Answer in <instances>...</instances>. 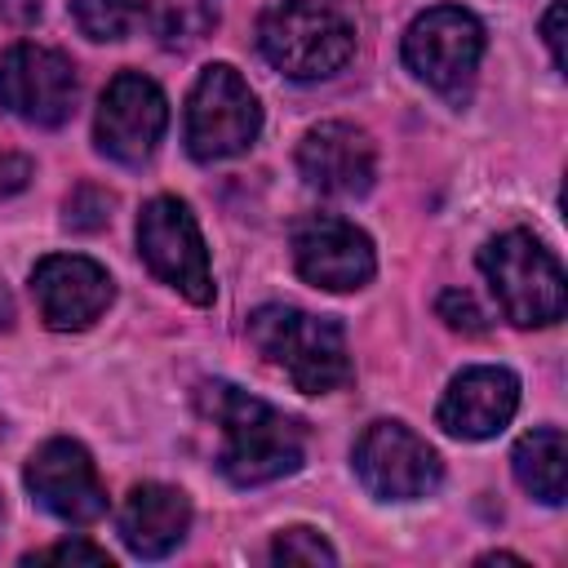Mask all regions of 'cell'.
Masks as SVG:
<instances>
[{
  "label": "cell",
  "instance_id": "cell-1",
  "mask_svg": "<svg viewBox=\"0 0 568 568\" xmlns=\"http://www.w3.org/2000/svg\"><path fill=\"white\" fill-rule=\"evenodd\" d=\"M195 408H200V417H209L222 430L217 470L240 488L284 479L306 462L302 426L293 417H284L280 408H271L266 399L240 390L235 382H222V377L200 382Z\"/></svg>",
  "mask_w": 568,
  "mask_h": 568
},
{
  "label": "cell",
  "instance_id": "cell-11",
  "mask_svg": "<svg viewBox=\"0 0 568 568\" xmlns=\"http://www.w3.org/2000/svg\"><path fill=\"white\" fill-rule=\"evenodd\" d=\"M293 266L306 284L328 288V293H351L364 288L377 271L373 240L333 213H311L293 226Z\"/></svg>",
  "mask_w": 568,
  "mask_h": 568
},
{
  "label": "cell",
  "instance_id": "cell-19",
  "mask_svg": "<svg viewBox=\"0 0 568 568\" xmlns=\"http://www.w3.org/2000/svg\"><path fill=\"white\" fill-rule=\"evenodd\" d=\"M71 18L89 40H124L142 18V0H71Z\"/></svg>",
  "mask_w": 568,
  "mask_h": 568
},
{
  "label": "cell",
  "instance_id": "cell-5",
  "mask_svg": "<svg viewBox=\"0 0 568 568\" xmlns=\"http://www.w3.org/2000/svg\"><path fill=\"white\" fill-rule=\"evenodd\" d=\"M262 106L248 80L231 62H213L200 71L186 98V151L204 164L231 160L257 142Z\"/></svg>",
  "mask_w": 568,
  "mask_h": 568
},
{
  "label": "cell",
  "instance_id": "cell-16",
  "mask_svg": "<svg viewBox=\"0 0 568 568\" xmlns=\"http://www.w3.org/2000/svg\"><path fill=\"white\" fill-rule=\"evenodd\" d=\"M191 528V497L173 484H138L120 506V541L138 559H164Z\"/></svg>",
  "mask_w": 568,
  "mask_h": 568
},
{
  "label": "cell",
  "instance_id": "cell-24",
  "mask_svg": "<svg viewBox=\"0 0 568 568\" xmlns=\"http://www.w3.org/2000/svg\"><path fill=\"white\" fill-rule=\"evenodd\" d=\"M31 173H36V169H31V160H27L22 151H0V200L27 191Z\"/></svg>",
  "mask_w": 568,
  "mask_h": 568
},
{
  "label": "cell",
  "instance_id": "cell-8",
  "mask_svg": "<svg viewBox=\"0 0 568 568\" xmlns=\"http://www.w3.org/2000/svg\"><path fill=\"white\" fill-rule=\"evenodd\" d=\"M355 475L382 501H417L439 488L444 462L413 426L373 422L355 444Z\"/></svg>",
  "mask_w": 568,
  "mask_h": 568
},
{
  "label": "cell",
  "instance_id": "cell-4",
  "mask_svg": "<svg viewBox=\"0 0 568 568\" xmlns=\"http://www.w3.org/2000/svg\"><path fill=\"white\" fill-rule=\"evenodd\" d=\"M479 271L515 328H546L568 306L559 257L532 231H506L479 248Z\"/></svg>",
  "mask_w": 568,
  "mask_h": 568
},
{
  "label": "cell",
  "instance_id": "cell-21",
  "mask_svg": "<svg viewBox=\"0 0 568 568\" xmlns=\"http://www.w3.org/2000/svg\"><path fill=\"white\" fill-rule=\"evenodd\" d=\"M435 311H439V320H444L448 328H457V333H466V337L488 333L484 311L475 306V297H470L466 288H444V293H439V302H435Z\"/></svg>",
  "mask_w": 568,
  "mask_h": 568
},
{
  "label": "cell",
  "instance_id": "cell-15",
  "mask_svg": "<svg viewBox=\"0 0 568 568\" xmlns=\"http://www.w3.org/2000/svg\"><path fill=\"white\" fill-rule=\"evenodd\" d=\"M515 408H519V377L497 364H475L448 382L435 422L457 439H493L497 430L510 426Z\"/></svg>",
  "mask_w": 568,
  "mask_h": 568
},
{
  "label": "cell",
  "instance_id": "cell-25",
  "mask_svg": "<svg viewBox=\"0 0 568 568\" xmlns=\"http://www.w3.org/2000/svg\"><path fill=\"white\" fill-rule=\"evenodd\" d=\"M564 0H550V9H546V18H541V40H546V49H550V62L564 71Z\"/></svg>",
  "mask_w": 568,
  "mask_h": 568
},
{
  "label": "cell",
  "instance_id": "cell-2",
  "mask_svg": "<svg viewBox=\"0 0 568 568\" xmlns=\"http://www.w3.org/2000/svg\"><path fill=\"white\" fill-rule=\"evenodd\" d=\"M248 342L306 395L342 390L355 377L346 333L328 315H306L297 306H257L248 315Z\"/></svg>",
  "mask_w": 568,
  "mask_h": 568
},
{
  "label": "cell",
  "instance_id": "cell-9",
  "mask_svg": "<svg viewBox=\"0 0 568 568\" xmlns=\"http://www.w3.org/2000/svg\"><path fill=\"white\" fill-rule=\"evenodd\" d=\"M164 124H169V102L160 84L142 71H120L102 89L93 142L115 164H146L164 138Z\"/></svg>",
  "mask_w": 568,
  "mask_h": 568
},
{
  "label": "cell",
  "instance_id": "cell-14",
  "mask_svg": "<svg viewBox=\"0 0 568 568\" xmlns=\"http://www.w3.org/2000/svg\"><path fill=\"white\" fill-rule=\"evenodd\" d=\"M297 173L320 195L355 200V195H364L373 186L377 146L359 124L324 120V124L306 129V138L297 142Z\"/></svg>",
  "mask_w": 568,
  "mask_h": 568
},
{
  "label": "cell",
  "instance_id": "cell-13",
  "mask_svg": "<svg viewBox=\"0 0 568 568\" xmlns=\"http://www.w3.org/2000/svg\"><path fill=\"white\" fill-rule=\"evenodd\" d=\"M31 297L49 328L80 333L106 315L115 284H111L106 266H98L84 253H49L31 271Z\"/></svg>",
  "mask_w": 568,
  "mask_h": 568
},
{
  "label": "cell",
  "instance_id": "cell-12",
  "mask_svg": "<svg viewBox=\"0 0 568 568\" xmlns=\"http://www.w3.org/2000/svg\"><path fill=\"white\" fill-rule=\"evenodd\" d=\"M22 479L36 506L62 524H93L106 515V488L98 479V466L75 439H44L31 453Z\"/></svg>",
  "mask_w": 568,
  "mask_h": 568
},
{
  "label": "cell",
  "instance_id": "cell-26",
  "mask_svg": "<svg viewBox=\"0 0 568 568\" xmlns=\"http://www.w3.org/2000/svg\"><path fill=\"white\" fill-rule=\"evenodd\" d=\"M13 324V297H9V288L0 284V333Z\"/></svg>",
  "mask_w": 568,
  "mask_h": 568
},
{
  "label": "cell",
  "instance_id": "cell-3",
  "mask_svg": "<svg viewBox=\"0 0 568 568\" xmlns=\"http://www.w3.org/2000/svg\"><path fill=\"white\" fill-rule=\"evenodd\" d=\"M257 49L288 80H328L351 62L355 27L328 0H275L257 18Z\"/></svg>",
  "mask_w": 568,
  "mask_h": 568
},
{
  "label": "cell",
  "instance_id": "cell-17",
  "mask_svg": "<svg viewBox=\"0 0 568 568\" xmlns=\"http://www.w3.org/2000/svg\"><path fill=\"white\" fill-rule=\"evenodd\" d=\"M515 479L524 493H532L541 506H559L568 493V439L559 426L528 430L510 453Z\"/></svg>",
  "mask_w": 568,
  "mask_h": 568
},
{
  "label": "cell",
  "instance_id": "cell-20",
  "mask_svg": "<svg viewBox=\"0 0 568 568\" xmlns=\"http://www.w3.org/2000/svg\"><path fill=\"white\" fill-rule=\"evenodd\" d=\"M271 559L275 564H333L337 550L315 528H284L271 541Z\"/></svg>",
  "mask_w": 568,
  "mask_h": 568
},
{
  "label": "cell",
  "instance_id": "cell-7",
  "mask_svg": "<svg viewBox=\"0 0 568 568\" xmlns=\"http://www.w3.org/2000/svg\"><path fill=\"white\" fill-rule=\"evenodd\" d=\"M138 253L151 266L155 280L178 288L186 302L209 306L213 302V271L209 248L200 235L195 213L178 195H155L138 213Z\"/></svg>",
  "mask_w": 568,
  "mask_h": 568
},
{
  "label": "cell",
  "instance_id": "cell-18",
  "mask_svg": "<svg viewBox=\"0 0 568 568\" xmlns=\"http://www.w3.org/2000/svg\"><path fill=\"white\" fill-rule=\"evenodd\" d=\"M217 18H222V0H151V9H146L151 36L164 49L200 44L204 36H213Z\"/></svg>",
  "mask_w": 568,
  "mask_h": 568
},
{
  "label": "cell",
  "instance_id": "cell-10",
  "mask_svg": "<svg viewBox=\"0 0 568 568\" xmlns=\"http://www.w3.org/2000/svg\"><path fill=\"white\" fill-rule=\"evenodd\" d=\"M0 106L36 129H58L75 111V67L49 44H13L0 58Z\"/></svg>",
  "mask_w": 568,
  "mask_h": 568
},
{
  "label": "cell",
  "instance_id": "cell-23",
  "mask_svg": "<svg viewBox=\"0 0 568 568\" xmlns=\"http://www.w3.org/2000/svg\"><path fill=\"white\" fill-rule=\"evenodd\" d=\"M111 195H102V191H93V204H84V186L67 200V226H75V231H93V226H102L111 213Z\"/></svg>",
  "mask_w": 568,
  "mask_h": 568
},
{
  "label": "cell",
  "instance_id": "cell-22",
  "mask_svg": "<svg viewBox=\"0 0 568 568\" xmlns=\"http://www.w3.org/2000/svg\"><path fill=\"white\" fill-rule=\"evenodd\" d=\"M22 564H106V568H111V555H106L102 546L75 537V541H58V546L36 550V555H27Z\"/></svg>",
  "mask_w": 568,
  "mask_h": 568
},
{
  "label": "cell",
  "instance_id": "cell-6",
  "mask_svg": "<svg viewBox=\"0 0 568 568\" xmlns=\"http://www.w3.org/2000/svg\"><path fill=\"white\" fill-rule=\"evenodd\" d=\"M484 22L462 4H435L417 13L404 31V67L444 98H466L479 58H484Z\"/></svg>",
  "mask_w": 568,
  "mask_h": 568
}]
</instances>
